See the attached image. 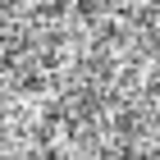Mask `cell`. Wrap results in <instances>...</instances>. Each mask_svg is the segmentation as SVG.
Returning a JSON list of instances; mask_svg holds the SVG:
<instances>
[{
  "instance_id": "3",
  "label": "cell",
  "mask_w": 160,
  "mask_h": 160,
  "mask_svg": "<svg viewBox=\"0 0 160 160\" xmlns=\"http://www.w3.org/2000/svg\"><path fill=\"white\" fill-rule=\"evenodd\" d=\"M0 142H5V128H0Z\"/></svg>"
},
{
  "instance_id": "2",
  "label": "cell",
  "mask_w": 160,
  "mask_h": 160,
  "mask_svg": "<svg viewBox=\"0 0 160 160\" xmlns=\"http://www.w3.org/2000/svg\"><path fill=\"white\" fill-rule=\"evenodd\" d=\"M37 160H60V156H55V151H41V156H37Z\"/></svg>"
},
{
  "instance_id": "1",
  "label": "cell",
  "mask_w": 160,
  "mask_h": 160,
  "mask_svg": "<svg viewBox=\"0 0 160 160\" xmlns=\"http://www.w3.org/2000/svg\"><path fill=\"white\" fill-rule=\"evenodd\" d=\"M114 160H137V151H119V156H114Z\"/></svg>"
}]
</instances>
